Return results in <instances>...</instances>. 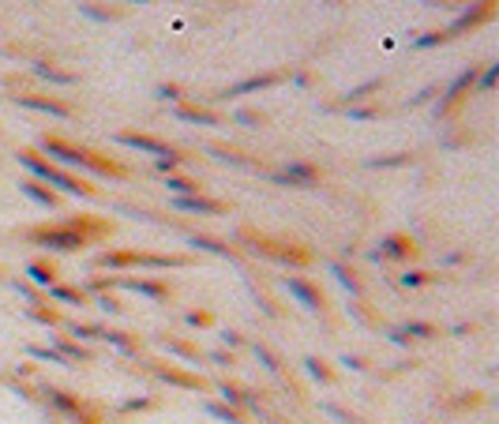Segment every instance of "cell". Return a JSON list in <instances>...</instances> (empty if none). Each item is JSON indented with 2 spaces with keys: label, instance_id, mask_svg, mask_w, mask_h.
Returning <instances> with one entry per match:
<instances>
[{
  "label": "cell",
  "instance_id": "cell-1",
  "mask_svg": "<svg viewBox=\"0 0 499 424\" xmlns=\"http://www.w3.org/2000/svg\"><path fill=\"white\" fill-rule=\"evenodd\" d=\"M109 233H113V222L94 218V214H79V218H64L53 225H31V229H23L26 241L42 244L49 251H83L87 244H94Z\"/></svg>",
  "mask_w": 499,
  "mask_h": 424
},
{
  "label": "cell",
  "instance_id": "cell-2",
  "mask_svg": "<svg viewBox=\"0 0 499 424\" xmlns=\"http://www.w3.org/2000/svg\"><path fill=\"white\" fill-rule=\"evenodd\" d=\"M19 162L31 169V177L34 180H42V184H49V188H60L64 195H83V200H98V188L90 180H79L75 173H68V169H60L53 158H45V154H38V151H19Z\"/></svg>",
  "mask_w": 499,
  "mask_h": 424
},
{
  "label": "cell",
  "instance_id": "cell-3",
  "mask_svg": "<svg viewBox=\"0 0 499 424\" xmlns=\"http://www.w3.org/2000/svg\"><path fill=\"white\" fill-rule=\"evenodd\" d=\"M192 256H180V251H169V256H158V251H102L94 259V267L105 271H124V267H147V271H169V267H192Z\"/></svg>",
  "mask_w": 499,
  "mask_h": 424
},
{
  "label": "cell",
  "instance_id": "cell-4",
  "mask_svg": "<svg viewBox=\"0 0 499 424\" xmlns=\"http://www.w3.org/2000/svg\"><path fill=\"white\" fill-rule=\"evenodd\" d=\"M241 241H252L248 248L259 251L267 259H278V263H289V267H308L312 263V251L308 248H297V244H285V241H270V237H259L252 229H241Z\"/></svg>",
  "mask_w": 499,
  "mask_h": 424
},
{
  "label": "cell",
  "instance_id": "cell-5",
  "mask_svg": "<svg viewBox=\"0 0 499 424\" xmlns=\"http://www.w3.org/2000/svg\"><path fill=\"white\" fill-rule=\"evenodd\" d=\"M116 143H121V147H131V151H143V154H154V158H173L177 154L165 139H154L147 131H116Z\"/></svg>",
  "mask_w": 499,
  "mask_h": 424
},
{
  "label": "cell",
  "instance_id": "cell-6",
  "mask_svg": "<svg viewBox=\"0 0 499 424\" xmlns=\"http://www.w3.org/2000/svg\"><path fill=\"white\" fill-rule=\"evenodd\" d=\"M473 87H477V68L462 72L451 87H446V98L439 102V109H436V113H439V116H454V113H458V105L466 102V94H469Z\"/></svg>",
  "mask_w": 499,
  "mask_h": 424
},
{
  "label": "cell",
  "instance_id": "cell-7",
  "mask_svg": "<svg viewBox=\"0 0 499 424\" xmlns=\"http://www.w3.org/2000/svg\"><path fill=\"white\" fill-rule=\"evenodd\" d=\"M319 169L308 165V162H289L285 169H278L274 173V184H289V188H315L319 184Z\"/></svg>",
  "mask_w": 499,
  "mask_h": 424
},
{
  "label": "cell",
  "instance_id": "cell-8",
  "mask_svg": "<svg viewBox=\"0 0 499 424\" xmlns=\"http://www.w3.org/2000/svg\"><path fill=\"white\" fill-rule=\"evenodd\" d=\"M495 11H499V0H477V4H473L466 16L451 26V31H446V38H458L462 31H473V26H481V23H492Z\"/></svg>",
  "mask_w": 499,
  "mask_h": 424
},
{
  "label": "cell",
  "instance_id": "cell-9",
  "mask_svg": "<svg viewBox=\"0 0 499 424\" xmlns=\"http://www.w3.org/2000/svg\"><path fill=\"white\" fill-rule=\"evenodd\" d=\"M285 79H289V72H263V75H248V79H241V83H233V87H226V90H221V98H236V94H256V90L278 87V83H285Z\"/></svg>",
  "mask_w": 499,
  "mask_h": 424
},
{
  "label": "cell",
  "instance_id": "cell-10",
  "mask_svg": "<svg viewBox=\"0 0 499 424\" xmlns=\"http://www.w3.org/2000/svg\"><path fill=\"white\" fill-rule=\"evenodd\" d=\"M372 256L375 259H390V263H405V259L417 256V241H413V237H405V233H394V237H387V241L372 251Z\"/></svg>",
  "mask_w": 499,
  "mask_h": 424
},
{
  "label": "cell",
  "instance_id": "cell-11",
  "mask_svg": "<svg viewBox=\"0 0 499 424\" xmlns=\"http://www.w3.org/2000/svg\"><path fill=\"white\" fill-rule=\"evenodd\" d=\"M11 98L19 105H26V109H38V113H49V116H75V109L60 98H45V94H11Z\"/></svg>",
  "mask_w": 499,
  "mask_h": 424
},
{
  "label": "cell",
  "instance_id": "cell-12",
  "mask_svg": "<svg viewBox=\"0 0 499 424\" xmlns=\"http://www.w3.org/2000/svg\"><path fill=\"white\" fill-rule=\"evenodd\" d=\"M150 372L158 376V379H165V383H173V387H184V391H207L210 383L203 379V376H192V372H180V368H173V364H154Z\"/></svg>",
  "mask_w": 499,
  "mask_h": 424
},
{
  "label": "cell",
  "instance_id": "cell-13",
  "mask_svg": "<svg viewBox=\"0 0 499 424\" xmlns=\"http://www.w3.org/2000/svg\"><path fill=\"white\" fill-rule=\"evenodd\" d=\"M173 207L177 210H188V214H226V203L221 200H207V195H173Z\"/></svg>",
  "mask_w": 499,
  "mask_h": 424
},
{
  "label": "cell",
  "instance_id": "cell-14",
  "mask_svg": "<svg viewBox=\"0 0 499 424\" xmlns=\"http://www.w3.org/2000/svg\"><path fill=\"white\" fill-rule=\"evenodd\" d=\"M285 289H289V293H293L300 304H305V308H323V293H319L312 282H305V278L289 274V278H285Z\"/></svg>",
  "mask_w": 499,
  "mask_h": 424
},
{
  "label": "cell",
  "instance_id": "cell-15",
  "mask_svg": "<svg viewBox=\"0 0 499 424\" xmlns=\"http://www.w3.org/2000/svg\"><path fill=\"white\" fill-rule=\"evenodd\" d=\"M19 192L23 195H31L34 203H42V207H60V195L49 188V184H42V180H34V177H26V180H19Z\"/></svg>",
  "mask_w": 499,
  "mask_h": 424
},
{
  "label": "cell",
  "instance_id": "cell-16",
  "mask_svg": "<svg viewBox=\"0 0 499 424\" xmlns=\"http://www.w3.org/2000/svg\"><path fill=\"white\" fill-rule=\"evenodd\" d=\"M116 286H128V289H136V293H143V297H154V300H165L169 293H173V286L147 282V278H116Z\"/></svg>",
  "mask_w": 499,
  "mask_h": 424
},
{
  "label": "cell",
  "instance_id": "cell-17",
  "mask_svg": "<svg viewBox=\"0 0 499 424\" xmlns=\"http://www.w3.org/2000/svg\"><path fill=\"white\" fill-rule=\"evenodd\" d=\"M177 116L188 124H203V128H218L221 116L214 109H203V105H177Z\"/></svg>",
  "mask_w": 499,
  "mask_h": 424
},
{
  "label": "cell",
  "instance_id": "cell-18",
  "mask_svg": "<svg viewBox=\"0 0 499 424\" xmlns=\"http://www.w3.org/2000/svg\"><path fill=\"white\" fill-rule=\"evenodd\" d=\"M34 75L49 79V83H60V87H75V83H79L75 72H64V68H57V64H49V60H38V64H34Z\"/></svg>",
  "mask_w": 499,
  "mask_h": 424
},
{
  "label": "cell",
  "instance_id": "cell-19",
  "mask_svg": "<svg viewBox=\"0 0 499 424\" xmlns=\"http://www.w3.org/2000/svg\"><path fill=\"white\" fill-rule=\"evenodd\" d=\"M26 274H31V282L34 286H53V282H57V263H53V259H34L31 263V267H26Z\"/></svg>",
  "mask_w": 499,
  "mask_h": 424
},
{
  "label": "cell",
  "instance_id": "cell-20",
  "mask_svg": "<svg viewBox=\"0 0 499 424\" xmlns=\"http://www.w3.org/2000/svg\"><path fill=\"white\" fill-rule=\"evenodd\" d=\"M49 297H53V300L79 304V308H83V304H90V293H87V289H79V286H60V282H53V286H49Z\"/></svg>",
  "mask_w": 499,
  "mask_h": 424
},
{
  "label": "cell",
  "instance_id": "cell-21",
  "mask_svg": "<svg viewBox=\"0 0 499 424\" xmlns=\"http://www.w3.org/2000/svg\"><path fill=\"white\" fill-rule=\"evenodd\" d=\"M192 244H195V248H203V251H214V256L236 259V248H233V244H226V241H218V237H203V233H195V237H192Z\"/></svg>",
  "mask_w": 499,
  "mask_h": 424
},
{
  "label": "cell",
  "instance_id": "cell-22",
  "mask_svg": "<svg viewBox=\"0 0 499 424\" xmlns=\"http://www.w3.org/2000/svg\"><path fill=\"white\" fill-rule=\"evenodd\" d=\"M102 342H113V346H116V349H124V353H139V346H143L139 338H131V335H128V330H113V327H105Z\"/></svg>",
  "mask_w": 499,
  "mask_h": 424
},
{
  "label": "cell",
  "instance_id": "cell-23",
  "mask_svg": "<svg viewBox=\"0 0 499 424\" xmlns=\"http://www.w3.org/2000/svg\"><path fill=\"white\" fill-rule=\"evenodd\" d=\"M57 346H60V357H64V361H83V364H90V361H94V357H90V349H83V346H79V342H68V338H60L57 335Z\"/></svg>",
  "mask_w": 499,
  "mask_h": 424
},
{
  "label": "cell",
  "instance_id": "cell-24",
  "mask_svg": "<svg viewBox=\"0 0 499 424\" xmlns=\"http://www.w3.org/2000/svg\"><path fill=\"white\" fill-rule=\"evenodd\" d=\"M165 188L173 192V195H199L203 184H199V180H192V177H177V173H169V177H165Z\"/></svg>",
  "mask_w": 499,
  "mask_h": 424
},
{
  "label": "cell",
  "instance_id": "cell-25",
  "mask_svg": "<svg viewBox=\"0 0 499 424\" xmlns=\"http://www.w3.org/2000/svg\"><path fill=\"white\" fill-rule=\"evenodd\" d=\"M210 154H214L218 162H229V165H248V169H256V165H259L256 158H248V154L233 151V147H210Z\"/></svg>",
  "mask_w": 499,
  "mask_h": 424
},
{
  "label": "cell",
  "instance_id": "cell-26",
  "mask_svg": "<svg viewBox=\"0 0 499 424\" xmlns=\"http://www.w3.org/2000/svg\"><path fill=\"white\" fill-rule=\"evenodd\" d=\"M207 413L218 417V420H226V424H244V413H241V409H233V406H214V402H210Z\"/></svg>",
  "mask_w": 499,
  "mask_h": 424
},
{
  "label": "cell",
  "instance_id": "cell-27",
  "mask_svg": "<svg viewBox=\"0 0 499 424\" xmlns=\"http://www.w3.org/2000/svg\"><path fill=\"white\" fill-rule=\"evenodd\" d=\"M334 274H338L341 286L353 289V293H364V286H361V278H357V271H353V267H346V263H334Z\"/></svg>",
  "mask_w": 499,
  "mask_h": 424
},
{
  "label": "cell",
  "instance_id": "cell-28",
  "mask_svg": "<svg viewBox=\"0 0 499 424\" xmlns=\"http://www.w3.org/2000/svg\"><path fill=\"white\" fill-rule=\"evenodd\" d=\"M379 87H383V79H368V83L353 87L349 94H346V102H341V109H346V105H353V102H361V98H368V94H372V90H379Z\"/></svg>",
  "mask_w": 499,
  "mask_h": 424
},
{
  "label": "cell",
  "instance_id": "cell-29",
  "mask_svg": "<svg viewBox=\"0 0 499 424\" xmlns=\"http://www.w3.org/2000/svg\"><path fill=\"white\" fill-rule=\"evenodd\" d=\"M248 394H252V391L236 387V383H221V398H226L233 409H236V406H244V402H248Z\"/></svg>",
  "mask_w": 499,
  "mask_h": 424
},
{
  "label": "cell",
  "instance_id": "cell-30",
  "mask_svg": "<svg viewBox=\"0 0 499 424\" xmlns=\"http://www.w3.org/2000/svg\"><path fill=\"white\" fill-rule=\"evenodd\" d=\"M31 315H34L38 323H49V327H60L64 323L57 308H42V304H31Z\"/></svg>",
  "mask_w": 499,
  "mask_h": 424
},
{
  "label": "cell",
  "instance_id": "cell-31",
  "mask_svg": "<svg viewBox=\"0 0 499 424\" xmlns=\"http://www.w3.org/2000/svg\"><path fill=\"white\" fill-rule=\"evenodd\" d=\"M236 121H241L244 128H263V124H267V113H259V109H241V113H236Z\"/></svg>",
  "mask_w": 499,
  "mask_h": 424
},
{
  "label": "cell",
  "instance_id": "cell-32",
  "mask_svg": "<svg viewBox=\"0 0 499 424\" xmlns=\"http://www.w3.org/2000/svg\"><path fill=\"white\" fill-rule=\"evenodd\" d=\"M308 372L319 379V383H334V372L327 368V361H319V357H312V361H308Z\"/></svg>",
  "mask_w": 499,
  "mask_h": 424
},
{
  "label": "cell",
  "instance_id": "cell-33",
  "mask_svg": "<svg viewBox=\"0 0 499 424\" xmlns=\"http://www.w3.org/2000/svg\"><path fill=\"white\" fill-rule=\"evenodd\" d=\"M346 113L353 116V121H372V116H379L383 109H379V105H361V109L357 105H346Z\"/></svg>",
  "mask_w": 499,
  "mask_h": 424
},
{
  "label": "cell",
  "instance_id": "cell-34",
  "mask_svg": "<svg viewBox=\"0 0 499 424\" xmlns=\"http://www.w3.org/2000/svg\"><path fill=\"white\" fill-rule=\"evenodd\" d=\"M165 346L173 349V353H180V357H188V361H199V357H203L195 346H188V342H173V338H165Z\"/></svg>",
  "mask_w": 499,
  "mask_h": 424
},
{
  "label": "cell",
  "instance_id": "cell-35",
  "mask_svg": "<svg viewBox=\"0 0 499 424\" xmlns=\"http://www.w3.org/2000/svg\"><path fill=\"white\" fill-rule=\"evenodd\" d=\"M398 335H402V338H405V335H413V338H432V335H436V327H432V323H410V327H402Z\"/></svg>",
  "mask_w": 499,
  "mask_h": 424
},
{
  "label": "cell",
  "instance_id": "cell-36",
  "mask_svg": "<svg viewBox=\"0 0 499 424\" xmlns=\"http://www.w3.org/2000/svg\"><path fill=\"white\" fill-rule=\"evenodd\" d=\"M72 335H79V338H102L105 327H98V323H72Z\"/></svg>",
  "mask_w": 499,
  "mask_h": 424
},
{
  "label": "cell",
  "instance_id": "cell-37",
  "mask_svg": "<svg viewBox=\"0 0 499 424\" xmlns=\"http://www.w3.org/2000/svg\"><path fill=\"white\" fill-rule=\"evenodd\" d=\"M158 98H165V102H180V98H184V90H180L177 83H162V87H158Z\"/></svg>",
  "mask_w": 499,
  "mask_h": 424
},
{
  "label": "cell",
  "instance_id": "cell-38",
  "mask_svg": "<svg viewBox=\"0 0 499 424\" xmlns=\"http://www.w3.org/2000/svg\"><path fill=\"white\" fill-rule=\"evenodd\" d=\"M154 406H158L154 398H128L121 409H124V413H136V409H154Z\"/></svg>",
  "mask_w": 499,
  "mask_h": 424
},
{
  "label": "cell",
  "instance_id": "cell-39",
  "mask_svg": "<svg viewBox=\"0 0 499 424\" xmlns=\"http://www.w3.org/2000/svg\"><path fill=\"white\" fill-rule=\"evenodd\" d=\"M188 323L192 327H210V323H214V315H210V312H188Z\"/></svg>",
  "mask_w": 499,
  "mask_h": 424
},
{
  "label": "cell",
  "instance_id": "cell-40",
  "mask_svg": "<svg viewBox=\"0 0 499 424\" xmlns=\"http://www.w3.org/2000/svg\"><path fill=\"white\" fill-rule=\"evenodd\" d=\"M402 282H405V286H424V282H432V274L413 271V274H402Z\"/></svg>",
  "mask_w": 499,
  "mask_h": 424
},
{
  "label": "cell",
  "instance_id": "cell-41",
  "mask_svg": "<svg viewBox=\"0 0 499 424\" xmlns=\"http://www.w3.org/2000/svg\"><path fill=\"white\" fill-rule=\"evenodd\" d=\"M477 79H481V90H492V87H495V79H499V68L492 64V68L484 72V75H477Z\"/></svg>",
  "mask_w": 499,
  "mask_h": 424
},
{
  "label": "cell",
  "instance_id": "cell-42",
  "mask_svg": "<svg viewBox=\"0 0 499 424\" xmlns=\"http://www.w3.org/2000/svg\"><path fill=\"white\" fill-rule=\"evenodd\" d=\"M256 353L263 357V361H267V368H274V372H278V368H282V361H278V357H274L267 346H256Z\"/></svg>",
  "mask_w": 499,
  "mask_h": 424
},
{
  "label": "cell",
  "instance_id": "cell-43",
  "mask_svg": "<svg viewBox=\"0 0 499 424\" xmlns=\"http://www.w3.org/2000/svg\"><path fill=\"white\" fill-rule=\"evenodd\" d=\"M210 361H218L221 368H229V364H236V357H233V353H226V349H218V353H210Z\"/></svg>",
  "mask_w": 499,
  "mask_h": 424
},
{
  "label": "cell",
  "instance_id": "cell-44",
  "mask_svg": "<svg viewBox=\"0 0 499 424\" xmlns=\"http://www.w3.org/2000/svg\"><path fill=\"white\" fill-rule=\"evenodd\" d=\"M102 308H105V312H124V304L116 300V297H105V300H102Z\"/></svg>",
  "mask_w": 499,
  "mask_h": 424
},
{
  "label": "cell",
  "instance_id": "cell-45",
  "mask_svg": "<svg viewBox=\"0 0 499 424\" xmlns=\"http://www.w3.org/2000/svg\"><path fill=\"white\" fill-rule=\"evenodd\" d=\"M221 338H226L229 346H241V335H236V330H226V335H221Z\"/></svg>",
  "mask_w": 499,
  "mask_h": 424
}]
</instances>
